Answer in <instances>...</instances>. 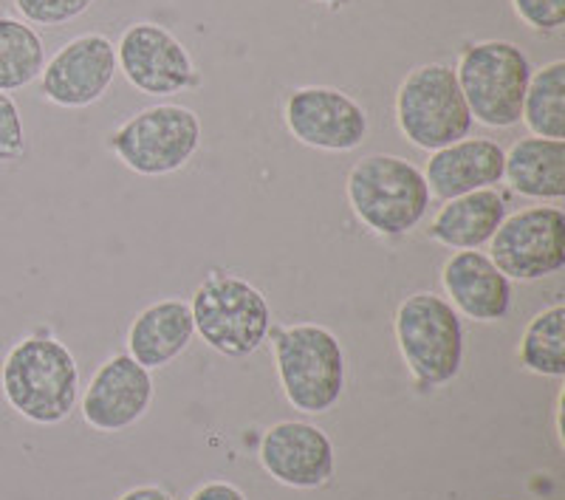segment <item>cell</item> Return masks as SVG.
I'll use <instances>...</instances> for the list:
<instances>
[{"label":"cell","instance_id":"cell-21","mask_svg":"<svg viewBox=\"0 0 565 500\" xmlns=\"http://www.w3.org/2000/svg\"><path fill=\"white\" fill-rule=\"evenodd\" d=\"M521 123L529 136L565 141V60H552L532 71Z\"/></svg>","mask_w":565,"mask_h":500},{"label":"cell","instance_id":"cell-28","mask_svg":"<svg viewBox=\"0 0 565 500\" xmlns=\"http://www.w3.org/2000/svg\"><path fill=\"white\" fill-rule=\"evenodd\" d=\"M315 3H322V7H328V9H342V7H348L351 0H315Z\"/></svg>","mask_w":565,"mask_h":500},{"label":"cell","instance_id":"cell-1","mask_svg":"<svg viewBox=\"0 0 565 500\" xmlns=\"http://www.w3.org/2000/svg\"><path fill=\"white\" fill-rule=\"evenodd\" d=\"M0 391L20 418L40 427L63 424L79 398L77 357L49 328H34L3 357Z\"/></svg>","mask_w":565,"mask_h":500},{"label":"cell","instance_id":"cell-2","mask_svg":"<svg viewBox=\"0 0 565 500\" xmlns=\"http://www.w3.org/2000/svg\"><path fill=\"white\" fill-rule=\"evenodd\" d=\"M345 199L367 232L396 241L424 224L433 195L422 167L396 153H371L348 170Z\"/></svg>","mask_w":565,"mask_h":500},{"label":"cell","instance_id":"cell-6","mask_svg":"<svg viewBox=\"0 0 565 500\" xmlns=\"http://www.w3.org/2000/svg\"><path fill=\"white\" fill-rule=\"evenodd\" d=\"M452 68L472 123L492 130L521 125L523 97L534 71L521 45L512 40L467 43Z\"/></svg>","mask_w":565,"mask_h":500},{"label":"cell","instance_id":"cell-13","mask_svg":"<svg viewBox=\"0 0 565 500\" xmlns=\"http://www.w3.org/2000/svg\"><path fill=\"white\" fill-rule=\"evenodd\" d=\"M153 373L125 353H114L90 376L79 411L97 433H122L148 416L153 404Z\"/></svg>","mask_w":565,"mask_h":500},{"label":"cell","instance_id":"cell-10","mask_svg":"<svg viewBox=\"0 0 565 500\" xmlns=\"http://www.w3.org/2000/svg\"><path fill=\"white\" fill-rule=\"evenodd\" d=\"M116 68L139 94L168 99L199 88L201 74L193 54L170 29L139 20L116 40Z\"/></svg>","mask_w":565,"mask_h":500},{"label":"cell","instance_id":"cell-26","mask_svg":"<svg viewBox=\"0 0 565 500\" xmlns=\"http://www.w3.org/2000/svg\"><path fill=\"white\" fill-rule=\"evenodd\" d=\"M190 500H246V494L230 481H206L190 494Z\"/></svg>","mask_w":565,"mask_h":500},{"label":"cell","instance_id":"cell-18","mask_svg":"<svg viewBox=\"0 0 565 500\" xmlns=\"http://www.w3.org/2000/svg\"><path fill=\"white\" fill-rule=\"evenodd\" d=\"M507 215L509 195L498 187H487V190L441 201V206L430 219V226H427V235H430L433 244L444 246V249H483Z\"/></svg>","mask_w":565,"mask_h":500},{"label":"cell","instance_id":"cell-3","mask_svg":"<svg viewBox=\"0 0 565 500\" xmlns=\"http://www.w3.org/2000/svg\"><path fill=\"white\" fill-rule=\"evenodd\" d=\"M266 342H271L286 402L302 416L334 411L345 393V348L340 337L320 322H271Z\"/></svg>","mask_w":565,"mask_h":500},{"label":"cell","instance_id":"cell-5","mask_svg":"<svg viewBox=\"0 0 565 500\" xmlns=\"http://www.w3.org/2000/svg\"><path fill=\"white\" fill-rule=\"evenodd\" d=\"M402 362L418 387H444L463 368V322L456 308L436 291H416L393 315Z\"/></svg>","mask_w":565,"mask_h":500},{"label":"cell","instance_id":"cell-12","mask_svg":"<svg viewBox=\"0 0 565 500\" xmlns=\"http://www.w3.org/2000/svg\"><path fill=\"white\" fill-rule=\"evenodd\" d=\"M116 74L119 68L114 40L108 34L85 32L71 38L45 60L40 91L45 103L65 110H83L108 94Z\"/></svg>","mask_w":565,"mask_h":500},{"label":"cell","instance_id":"cell-20","mask_svg":"<svg viewBox=\"0 0 565 500\" xmlns=\"http://www.w3.org/2000/svg\"><path fill=\"white\" fill-rule=\"evenodd\" d=\"M45 65L43 38L26 20L0 14V91L29 88L38 83Z\"/></svg>","mask_w":565,"mask_h":500},{"label":"cell","instance_id":"cell-7","mask_svg":"<svg viewBox=\"0 0 565 500\" xmlns=\"http://www.w3.org/2000/svg\"><path fill=\"white\" fill-rule=\"evenodd\" d=\"M204 139V128L193 108L159 103L136 110L119 128L108 134V150L145 179L181 173L195 159Z\"/></svg>","mask_w":565,"mask_h":500},{"label":"cell","instance_id":"cell-9","mask_svg":"<svg viewBox=\"0 0 565 500\" xmlns=\"http://www.w3.org/2000/svg\"><path fill=\"white\" fill-rule=\"evenodd\" d=\"M489 257L512 283H537L565 269V212L532 204L509 212L489 241Z\"/></svg>","mask_w":565,"mask_h":500},{"label":"cell","instance_id":"cell-14","mask_svg":"<svg viewBox=\"0 0 565 500\" xmlns=\"http://www.w3.org/2000/svg\"><path fill=\"white\" fill-rule=\"evenodd\" d=\"M260 467L291 489H320L334 475V444L309 422H277L260 438Z\"/></svg>","mask_w":565,"mask_h":500},{"label":"cell","instance_id":"cell-11","mask_svg":"<svg viewBox=\"0 0 565 500\" xmlns=\"http://www.w3.org/2000/svg\"><path fill=\"white\" fill-rule=\"evenodd\" d=\"M282 123L300 145L322 153H351L371 134V116L334 85H300L282 103Z\"/></svg>","mask_w":565,"mask_h":500},{"label":"cell","instance_id":"cell-4","mask_svg":"<svg viewBox=\"0 0 565 500\" xmlns=\"http://www.w3.org/2000/svg\"><path fill=\"white\" fill-rule=\"evenodd\" d=\"M195 333L221 357L244 360L264 345L271 306L255 283L230 269H210L190 297Z\"/></svg>","mask_w":565,"mask_h":500},{"label":"cell","instance_id":"cell-24","mask_svg":"<svg viewBox=\"0 0 565 500\" xmlns=\"http://www.w3.org/2000/svg\"><path fill=\"white\" fill-rule=\"evenodd\" d=\"M514 18L540 38H554L565 26V0H512Z\"/></svg>","mask_w":565,"mask_h":500},{"label":"cell","instance_id":"cell-22","mask_svg":"<svg viewBox=\"0 0 565 500\" xmlns=\"http://www.w3.org/2000/svg\"><path fill=\"white\" fill-rule=\"evenodd\" d=\"M518 360L534 376H565V302H552L529 320L518 345Z\"/></svg>","mask_w":565,"mask_h":500},{"label":"cell","instance_id":"cell-25","mask_svg":"<svg viewBox=\"0 0 565 500\" xmlns=\"http://www.w3.org/2000/svg\"><path fill=\"white\" fill-rule=\"evenodd\" d=\"M26 125L12 94L0 91V164H14L26 156Z\"/></svg>","mask_w":565,"mask_h":500},{"label":"cell","instance_id":"cell-16","mask_svg":"<svg viewBox=\"0 0 565 500\" xmlns=\"http://www.w3.org/2000/svg\"><path fill=\"white\" fill-rule=\"evenodd\" d=\"M422 173L430 195L438 201L498 187L503 184V148L487 136H467L433 150Z\"/></svg>","mask_w":565,"mask_h":500},{"label":"cell","instance_id":"cell-8","mask_svg":"<svg viewBox=\"0 0 565 500\" xmlns=\"http://www.w3.org/2000/svg\"><path fill=\"white\" fill-rule=\"evenodd\" d=\"M393 114L398 134L424 153L467 139L476 128L450 63H424L407 71L398 83Z\"/></svg>","mask_w":565,"mask_h":500},{"label":"cell","instance_id":"cell-15","mask_svg":"<svg viewBox=\"0 0 565 500\" xmlns=\"http://www.w3.org/2000/svg\"><path fill=\"white\" fill-rule=\"evenodd\" d=\"M441 289L461 320L501 322L512 308V280L483 249L452 252L441 266Z\"/></svg>","mask_w":565,"mask_h":500},{"label":"cell","instance_id":"cell-27","mask_svg":"<svg viewBox=\"0 0 565 500\" xmlns=\"http://www.w3.org/2000/svg\"><path fill=\"white\" fill-rule=\"evenodd\" d=\"M119 500H173V494L161 487H134L128 489Z\"/></svg>","mask_w":565,"mask_h":500},{"label":"cell","instance_id":"cell-19","mask_svg":"<svg viewBox=\"0 0 565 500\" xmlns=\"http://www.w3.org/2000/svg\"><path fill=\"white\" fill-rule=\"evenodd\" d=\"M503 181L521 199L559 204L565 199V141L526 136L503 148Z\"/></svg>","mask_w":565,"mask_h":500},{"label":"cell","instance_id":"cell-17","mask_svg":"<svg viewBox=\"0 0 565 500\" xmlns=\"http://www.w3.org/2000/svg\"><path fill=\"white\" fill-rule=\"evenodd\" d=\"M195 340L190 302L181 297H161L134 317L128 328V353L148 371L173 365Z\"/></svg>","mask_w":565,"mask_h":500},{"label":"cell","instance_id":"cell-23","mask_svg":"<svg viewBox=\"0 0 565 500\" xmlns=\"http://www.w3.org/2000/svg\"><path fill=\"white\" fill-rule=\"evenodd\" d=\"M12 3L29 26L45 29L65 26L94 7V0H12Z\"/></svg>","mask_w":565,"mask_h":500}]
</instances>
